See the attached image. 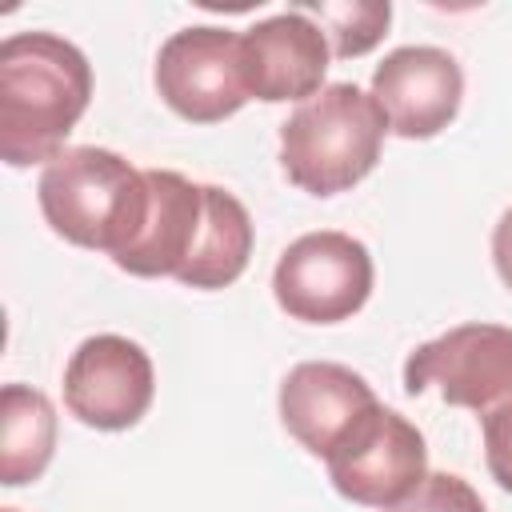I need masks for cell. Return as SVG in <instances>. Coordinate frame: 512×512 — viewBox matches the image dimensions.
I'll return each instance as SVG.
<instances>
[{"label": "cell", "mask_w": 512, "mask_h": 512, "mask_svg": "<svg viewBox=\"0 0 512 512\" xmlns=\"http://www.w3.org/2000/svg\"><path fill=\"white\" fill-rule=\"evenodd\" d=\"M92 100L88 56L56 32H12L0 44V160L52 164Z\"/></svg>", "instance_id": "1"}, {"label": "cell", "mask_w": 512, "mask_h": 512, "mask_svg": "<svg viewBox=\"0 0 512 512\" xmlns=\"http://www.w3.org/2000/svg\"><path fill=\"white\" fill-rule=\"evenodd\" d=\"M36 200L56 236L116 260L144 224L148 180L120 152L84 144L44 164Z\"/></svg>", "instance_id": "2"}, {"label": "cell", "mask_w": 512, "mask_h": 512, "mask_svg": "<svg viewBox=\"0 0 512 512\" xmlns=\"http://www.w3.org/2000/svg\"><path fill=\"white\" fill-rule=\"evenodd\" d=\"M384 132L372 92L348 80L324 84L280 124V168L308 196L348 192L380 164Z\"/></svg>", "instance_id": "3"}, {"label": "cell", "mask_w": 512, "mask_h": 512, "mask_svg": "<svg viewBox=\"0 0 512 512\" xmlns=\"http://www.w3.org/2000/svg\"><path fill=\"white\" fill-rule=\"evenodd\" d=\"M372 280V252L348 232L320 228L280 252L272 296L300 324H340L368 304Z\"/></svg>", "instance_id": "4"}, {"label": "cell", "mask_w": 512, "mask_h": 512, "mask_svg": "<svg viewBox=\"0 0 512 512\" xmlns=\"http://www.w3.org/2000/svg\"><path fill=\"white\" fill-rule=\"evenodd\" d=\"M332 488L364 508H396L408 500L428 476V448L412 420L376 404L368 408L352 432L328 452Z\"/></svg>", "instance_id": "5"}, {"label": "cell", "mask_w": 512, "mask_h": 512, "mask_svg": "<svg viewBox=\"0 0 512 512\" xmlns=\"http://www.w3.org/2000/svg\"><path fill=\"white\" fill-rule=\"evenodd\" d=\"M156 92L188 124H220L252 96L244 84L240 36L216 24L172 32L156 56Z\"/></svg>", "instance_id": "6"}, {"label": "cell", "mask_w": 512, "mask_h": 512, "mask_svg": "<svg viewBox=\"0 0 512 512\" xmlns=\"http://www.w3.org/2000/svg\"><path fill=\"white\" fill-rule=\"evenodd\" d=\"M436 388L448 404L492 412L512 396V328L504 324H456L444 336L420 344L404 360V392L424 396Z\"/></svg>", "instance_id": "7"}, {"label": "cell", "mask_w": 512, "mask_h": 512, "mask_svg": "<svg viewBox=\"0 0 512 512\" xmlns=\"http://www.w3.org/2000/svg\"><path fill=\"white\" fill-rule=\"evenodd\" d=\"M156 396L152 356L116 332H100L76 344L64 364V404L96 432H124L144 420Z\"/></svg>", "instance_id": "8"}, {"label": "cell", "mask_w": 512, "mask_h": 512, "mask_svg": "<svg viewBox=\"0 0 512 512\" xmlns=\"http://www.w3.org/2000/svg\"><path fill=\"white\" fill-rule=\"evenodd\" d=\"M372 100L388 132L404 140H432L444 132L464 100V72L452 52L408 44L388 52L372 72Z\"/></svg>", "instance_id": "9"}, {"label": "cell", "mask_w": 512, "mask_h": 512, "mask_svg": "<svg viewBox=\"0 0 512 512\" xmlns=\"http://www.w3.org/2000/svg\"><path fill=\"white\" fill-rule=\"evenodd\" d=\"M240 60H244L248 96L264 104H284V100L304 104L324 88L332 44L308 12L288 8L240 32Z\"/></svg>", "instance_id": "10"}, {"label": "cell", "mask_w": 512, "mask_h": 512, "mask_svg": "<svg viewBox=\"0 0 512 512\" xmlns=\"http://www.w3.org/2000/svg\"><path fill=\"white\" fill-rule=\"evenodd\" d=\"M144 180H148L144 224L112 264L140 280H156V276L176 280L200 248V232L208 220L204 184H192L188 176L168 168H144Z\"/></svg>", "instance_id": "11"}, {"label": "cell", "mask_w": 512, "mask_h": 512, "mask_svg": "<svg viewBox=\"0 0 512 512\" xmlns=\"http://www.w3.org/2000/svg\"><path fill=\"white\" fill-rule=\"evenodd\" d=\"M280 424L300 440L312 456L328 460V452L352 432V424L376 408L372 384L336 360H304L280 384Z\"/></svg>", "instance_id": "12"}, {"label": "cell", "mask_w": 512, "mask_h": 512, "mask_svg": "<svg viewBox=\"0 0 512 512\" xmlns=\"http://www.w3.org/2000/svg\"><path fill=\"white\" fill-rule=\"evenodd\" d=\"M56 452V408L40 388L4 384L0 392V484L20 488L44 476Z\"/></svg>", "instance_id": "13"}, {"label": "cell", "mask_w": 512, "mask_h": 512, "mask_svg": "<svg viewBox=\"0 0 512 512\" xmlns=\"http://www.w3.org/2000/svg\"><path fill=\"white\" fill-rule=\"evenodd\" d=\"M204 200H208V220H204V232H200V248L176 280L184 288L216 292V288H228L244 276L256 232H252L248 208L228 188L204 184Z\"/></svg>", "instance_id": "14"}, {"label": "cell", "mask_w": 512, "mask_h": 512, "mask_svg": "<svg viewBox=\"0 0 512 512\" xmlns=\"http://www.w3.org/2000/svg\"><path fill=\"white\" fill-rule=\"evenodd\" d=\"M300 12H308L324 28V36L332 40V56L340 60L372 52L392 24L388 0H340V4L320 0V4H300Z\"/></svg>", "instance_id": "15"}, {"label": "cell", "mask_w": 512, "mask_h": 512, "mask_svg": "<svg viewBox=\"0 0 512 512\" xmlns=\"http://www.w3.org/2000/svg\"><path fill=\"white\" fill-rule=\"evenodd\" d=\"M388 512H488L480 492L452 472H428L424 484Z\"/></svg>", "instance_id": "16"}, {"label": "cell", "mask_w": 512, "mask_h": 512, "mask_svg": "<svg viewBox=\"0 0 512 512\" xmlns=\"http://www.w3.org/2000/svg\"><path fill=\"white\" fill-rule=\"evenodd\" d=\"M484 460L492 480L512 492V396L484 412Z\"/></svg>", "instance_id": "17"}, {"label": "cell", "mask_w": 512, "mask_h": 512, "mask_svg": "<svg viewBox=\"0 0 512 512\" xmlns=\"http://www.w3.org/2000/svg\"><path fill=\"white\" fill-rule=\"evenodd\" d=\"M492 264H496L504 288L512 292V208H504V216L492 228Z\"/></svg>", "instance_id": "18"}, {"label": "cell", "mask_w": 512, "mask_h": 512, "mask_svg": "<svg viewBox=\"0 0 512 512\" xmlns=\"http://www.w3.org/2000/svg\"><path fill=\"white\" fill-rule=\"evenodd\" d=\"M0 512H16V508H0Z\"/></svg>", "instance_id": "19"}]
</instances>
